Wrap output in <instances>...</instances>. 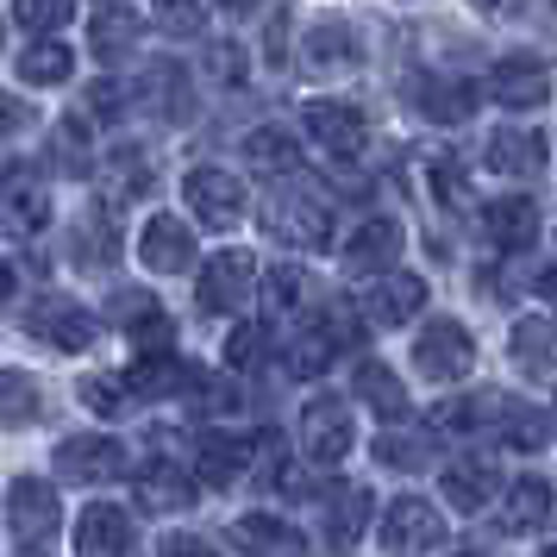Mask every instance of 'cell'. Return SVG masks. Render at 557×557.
<instances>
[{
  "mask_svg": "<svg viewBox=\"0 0 557 557\" xmlns=\"http://www.w3.org/2000/svg\"><path fill=\"white\" fill-rule=\"evenodd\" d=\"M482 232L495 251H532L539 245V207L527 195H502V201L482 207Z\"/></svg>",
  "mask_w": 557,
  "mask_h": 557,
  "instance_id": "ac0fdd59",
  "label": "cell"
},
{
  "mask_svg": "<svg viewBox=\"0 0 557 557\" xmlns=\"http://www.w3.org/2000/svg\"><path fill=\"white\" fill-rule=\"evenodd\" d=\"M257 288H263L257 257H251V251H220V257H207L201 282H195V301H201L207 313H238V307L251 301Z\"/></svg>",
  "mask_w": 557,
  "mask_h": 557,
  "instance_id": "3957f363",
  "label": "cell"
},
{
  "mask_svg": "<svg viewBox=\"0 0 557 557\" xmlns=\"http://www.w3.org/2000/svg\"><path fill=\"white\" fill-rule=\"evenodd\" d=\"M138 263H145L151 276H182V270L195 263V232H188V220L151 213L145 232H138Z\"/></svg>",
  "mask_w": 557,
  "mask_h": 557,
  "instance_id": "7c38bea8",
  "label": "cell"
},
{
  "mask_svg": "<svg viewBox=\"0 0 557 557\" xmlns=\"http://www.w3.org/2000/svg\"><path fill=\"white\" fill-rule=\"evenodd\" d=\"M213 76H220V82H245V63H238L232 45H213Z\"/></svg>",
  "mask_w": 557,
  "mask_h": 557,
  "instance_id": "816d5d0a",
  "label": "cell"
},
{
  "mask_svg": "<svg viewBox=\"0 0 557 557\" xmlns=\"http://www.w3.org/2000/svg\"><path fill=\"white\" fill-rule=\"evenodd\" d=\"M245 457H251L257 488H276V482H288V438H282L276 426H263L257 438H245Z\"/></svg>",
  "mask_w": 557,
  "mask_h": 557,
  "instance_id": "836d02e7",
  "label": "cell"
},
{
  "mask_svg": "<svg viewBox=\"0 0 557 557\" xmlns=\"http://www.w3.org/2000/svg\"><path fill=\"white\" fill-rule=\"evenodd\" d=\"M507 345H513V363H520L527 376L557 382V320L552 313H520L513 332H507Z\"/></svg>",
  "mask_w": 557,
  "mask_h": 557,
  "instance_id": "ffe728a7",
  "label": "cell"
},
{
  "mask_svg": "<svg viewBox=\"0 0 557 557\" xmlns=\"http://www.w3.org/2000/svg\"><path fill=\"white\" fill-rule=\"evenodd\" d=\"M151 13H157V26L176 32V38H201V32H207L201 0H151Z\"/></svg>",
  "mask_w": 557,
  "mask_h": 557,
  "instance_id": "f6af8a7d",
  "label": "cell"
},
{
  "mask_svg": "<svg viewBox=\"0 0 557 557\" xmlns=\"http://www.w3.org/2000/svg\"><path fill=\"white\" fill-rule=\"evenodd\" d=\"M51 226V188H45V176L38 170H7V182H0V232L7 238H38V232Z\"/></svg>",
  "mask_w": 557,
  "mask_h": 557,
  "instance_id": "8992f818",
  "label": "cell"
},
{
  "mask_svg": "<svg viewBox=\"0 0 557 557\" xmlns=\"http://www.w3.org/2000/svg\"><path fill=\"white\" fill-rule=\"evenodd\" d=\"M13 295V270H7V257H0V301Z\"/></svg>",
  "mask_w": 557,
  "mask_h": 557,
  "instance_id": "11a10c76",
  "label": "cell"
},
{
  "mask_svg": "<svg viewBox=\"0 0 557 557\" xmlns=\"http://www.w3.org/2000/svg\"><path fill=\"white\" fill-rule=\"evenodd\" d=\"M426 170H432V195H438V201H445V207L463 201V170H457L451 157H432Z\"/></svg>",
  "mask_w": 557,
  "mask_h": 557,
  "instance_id": "681fc988",
  "label": "cell"
},
{
  "mask_svg": "<svg viewBox=\"0 0 557 557\" xmlns=\"http://www.w3.org/2000/svg\"><path fill=\"white\" fill-rule=\"evenodd\" d=\"M263 232H276L282 245H295V251H326L332 245V207L288 182V188H276V195L263 201Z\"/></svg>",
  "mask_w": 557,
  "mask_h": 557,
  "instance_id": "7a4b0ae2",
  "label": "cell"
},
{
  "mask_svg": "<svg viewBox=\"0 0 557 557\" xmlns=\"http://www.w3.org/2000/svg\"><path fill=\"white\" fill-rule=\"evenodd\" d=\"M263 288H270V301H295L301 295V276L295 270H276V276H263Z\"/></svg>",
  "mask_w": 557,
  "mask_h": 557,
  "instance_id": "f5cc1de1",
  "label": "cell"
},
{
  "mask_svg": "<svg viewBox=\"0 0 557 557\" xmlns=\"http://www.w3.org/2000/svg\"><path fill=\"white\" fill-rule=\"evenodd\" d=\"M213 7H220V13H257L263 0H213Z\"/></svg>",
  "mask_w": 557,
  "mask_h": 557,
  "instance_id": "db71d44e",
  "label": "cell"
},
{
  "mask_svg": "<svg viewBox=\"0 0 557 557\" xmlns=\"http://www.w3.org/2000/svg\"><path fill=\"white\" fill-rule=\"evenodd\" d=\"M145 107H151V113H163V120H188V113H195L188 76H182L176 63H157L151 76H145Z\"/></svg>",
  "mask_w": 557,
  "mask_h": 557,
  "instance_id": "4316f807",
  "label": "cell"
},
{
  "mask_svg": "<svg viewBox=\"0 0 557 557\" xmlns=\"http://www.w3.org/2000/svg\"><path fill=\"white\" fill-rule=\"evenodd\" d=\"M301 126L313 145H326L332 157H357L363 151V113L345 101H307L301 107Z\"/></svg>",
  "mask_w": 557,
  "mask_h": 557,
  "instance_id": "9a60e30c",
  "label": "cell"
},
{
  "mask_svg": "<svg viewBox=\"0 0 557 557\" xmlns=\"http://www.w3.org/2000/svg\"><path fill=\"white\" fill-rule=\"evenodd\" d=\"M370 451H376L382 470H407V476H413V470H426V463H432V438H426V432H395V426H388Z\"/></svg>",
  "mask_w": 557,
  "mask_h": 557,
  "instance_id": "d6a6232c",
  "label": "cell"
},
{
  "mask_svg": "<svg viewBox=\"0 0 557 557\" xmlns=\"http://www.w3.org/2000/svg\"><path fill=\"white\" fill-rule=\"evenodd\" d=\"M51 170H63V176H82V170H88V126H82V120H63V126H57Z\"/></svg>",
  "mask_w": 557,
  "mask_h": 557,
  "instance_id": "60d3db41",
  "label": "cell"
},
{
  "mask_svg": "<svg viewBox=\"0 0 557 557\" xmlns=\"http://www.w3.org/2000/svg\"><path fill=\"white\" fill-rule=\"evenodd\" d=\"M552 426H557V407H552Z\"/></svg>",
  "mask_w": 557,
  "mask_h": 557,
  "instance_id": "9f6ffc18",
  "label": "cell"
},
{
  "mask_svg": "<svg viewBox=\"0 0 557 557\" xmlns=\"http://www.w3.org/2000/svg\"><path fill=\"white\" fill-rule=\"evenodd\" d=\"M420 307H426V276L413 270H376V282L363 288V313L376 326H407Z\"/></svg>",
  "mask_w": 557,
  "mask_h": 557,
  "instance_id": "4fadbf2b",
  "label": "cell"
},
{
  "mask_svg": "<svg viewBox=\"0 0 557 557\" xmlns=\"http://www.w3.org/2000/svg\"><path fill=\"white\" fill-rule=\"evenodd\" d=\"M420 113L438 120V126H463L476 113V88L457 76H432V82H420Z\"/></svg>",
  "mask_w": 557,
  "mask_h": 557,
  "instance_id": "603a6c76",
  "label": "cell"
},
{
  "mask_svg": "<svg viewBox=\"0 0 557 557\" xmlns=\"http://www.w3.org/2000/svg\"><path fill=\"white\" fill-rule=\"evenodd\" d=\"M26 126H32V107L20 101V95H0V145H7V138H20Z\"/></svg>",
  "mask_w": 557,
  "mask_h": 557,
  "instance_id": "f907efd6",
  "label": "cell"
},
{
  "mask_svg": "<svg viewBox=\"0 0 557 557\" xmlns=\"http://www.w3.org/2000/svg\"><path fill=\"white\" fill-rule=\"evenodd\" d=\"M545 163V138L539 132H495L488 138V170H502V176H532Z\"/></svg>",
  "mask_w": 557,
  "mask_h": 557,
  "instance_id": "cb8c5ba5",
  "label": "cell"
},
{
  "mask_svg": "<svg viewBox=\"0 0 557 557\" xmlns=\"http://www.w3.org/2000/svg\"><path fill=\"white\" fill-rule=\"evenodd\" d=\"M351 445H357V426H351V413H345V401L313 395V401L301 407V451H307V463H345Z\"/></svg>",
  "mask_w": 557,
  "mask_h": 557,
  "instance_id": "52a82bcc",
  "label": "cell"
},
{
  "mask_svg": "<svg viewBox=\"0 0 557 557\" xmlns=\"http://www.w3.org/2000/svg\"><path fill=\"white\" fill-rule=\"evenodd\" d=\"M307 76H351L357 63H363V38H357L345 20H313L301 32V51H295Z\"/></svg>",
  "mask_w": 557,
  "mask_h": 557,
  "instance_id": "9c48e42d",
  "label": "cell"
},
{
  "mask_svg": "<svg viewBox=\"0 0 557 557\" xmlns=\"http://www.w3.org/2000/svg\"><path fill=\"white\" fill-rule=\"evenodd\" d=\"M495 426H502V438L513 445V451H539V445L552 438V413H539V407L507 401V395H502V413H495Z\"/></svg>",
  "mask_w": 557,
  "mask_h": 557,
  "instance_id": "f1b7e54d",
  "label": "cell"
},
{
  "mask_svg": "<svg viewBox=\"0 0 557 557\" xmlns=\"http://www.w3.org/2000/svg\"><path fill=\"white\" fill-rule=\"evenodd\" d=\"M488 495H495V470H488V463H451V470H445V502H451L457 513H482Z\"/></svg>",
  "mask_w": 557,
  "mask_h": 557,
  "instance_id": "f546056e",
  "label": "cell"
},
{
  "mask_svg": "<svg viewBox=\"0 0 557 557\" xmlns=\"http://www.w3.org/2000/svg\"><path fill=\"white\" fill-rule=\"evenodd\" d=\"M132 395H182V388H188V382H195V370H188V363H182V357H138V363H132Z\"/></svg>",
  "mask_w": 557,
  "mask_h": 557,
  "instance_id": "83f0119b",
  "label": "cell"
},
{
  "mask_svg": "<svg viewBox=\"0 0 557 557\" xmlns=\"http://www.w3.org/2000/svg\"><path fill=\"white\" fill-rule=\"evenodd\" d=\"M413 363L432 382H463L470 363H476V338H470V326H457V320H426V332L413 338Z\"/></svg>",
  "mask_w": 557,
  "mask_h": 557,
  "instance_id": "5b68a950",
  "label": "cell"
},
{
  "mask_svg": "<svg viewBox=\"0 0 557 557\" xmlns=\"http://www.w3.org/2000/svg\"><path fill=\"white\" fill-rule=\"evenodd\" d=\"M38 413V382L20 370H0V426H26Z\"/></svg>",
  "mask_w": 557,
  "mask_h": 557,
  "instance_id": "f35d334b",
  "label": "cell"
},
{
  "mask_svg": "<svg viewBox=\"0 0 557 557\" xmlns=\"http://www.w3.org/2000/svg\"><path fill=\"white\" fill-rule=\"evenodd\" d=\"M263 357H270V326H238L226 338V363L232 370H257Z\"/></svg>",
  "mask_w": 557,
  "mask_h": 557,
  "instance_id": "bcb514c9",
  "label": "cell"
},
{
  "mask_svg": "<svg viewBox=\"0 0 557 557\" xmlns=\"http://www.w3.org/2000/svg\"><path fill=\"white\" fill-rule=\"evenodd\" d=\"M238 545H257V552H307V539L288 532L276 513H245L238 520Z\"/></svg>",
  "mask_w": 557,
  "mask_h": 557,
  "instance_id": "8d00e7d4",
  "label": "cell"
},
{
  "mask_svg": "<svg viewBox=\"0 0 557 557\" xmlns=\"http://www.w3.org/2000/svg\"><path fill=\"white\" fill-rule=\"evenodd\" d=\"M126 332H132V345H138V351H163V345H170V338H176V326H170V313H163V307H138V313H132L126 320Z\"/></svg>",
  "mask_w": 557,
  "mask_h": 557,
  "instance_id": "ee69618b",
  "label": "cell"
},
{
  "mask_svg": "<svg viewBox=\"0 0 557 557\" xmlns=\"http://www.w3.org/2000/svg\"><path fill=\"white\" fill-rule=\"evenodd\" d=\"M26 332L38 345H51V351H88L95 332H101V320L82 301H70V295H38L32 313H26Z\"/></svg>",
  "mask_w": 557,
  "mask_h": 557,
  "instance_id": "277c9868",
  "label": "cell"
},
{
  "mask_svg": "<svg viewBox=\"0 0 557 557\" xmlns=\"http://www.w3.org/2000/svg\"><path fill=\"white\" fill-rule=\"evenodd\" d=\"M401 245H407L401 220L376 213V220H363V226L345 238V270H351V276H376V270H388V263L401 257Z\"/></svg>",
  "mask_w": 557,
  "mask_h": 557,
  "instance_id": "5bb4252c",
  "label": "cell"
},
{
  "mask_svg": "<svg viewBox=\"0 0 557 557\" xmlns=\"http://www.w3.org/2000/svg\"><path fill=\"white\" fill-rule=\"evenodd\" d=\"M101 188H107V201H138V195L151 188V170H145V157H138V151H113V157H107Z\"/></svg>",
  "mask_w": 557,
  "mask_h": 557,
  "instance_id": "d590c367",
  "label": "cell"
},
{
  "mask_svg": "<svg viewBox=\"0 0 557 557\" xmlns=\"http://www.w3.org/2000/svg\"><path fill=\"white\" fill-rule=\"evenodd\" d=\"M495 101L507 113H532V107L552 101V70L539 57H502L495 63Z\"/></svg>",
  "mask_w": 557,
  "mask_h": 557,
  "instance_id": "2e32d148",
  "label": "cell"
},
{
  "mask_svg": "<svg viewBox=\"0 0 557 557\" xmlns=\"http://www.w3.org/2000/svg\"><path fill=\"white\" fill-rule=\"evenodd\" d=\"M132 457L120 438H107V432H76V438H63L57 445V476L63 482H113L126 476Z\"/></svg>",
  "mask_w": 557,
  "mask_h": 557,
  "instance_id": "ba28073f",
  "label": "cell"
},
{
  "mask_svg": "<svg viewBox=\"0 0 557 557\" xmlns=\"http://www.w3.org/2000/svg\"><path fill=\"white\" fill-rule=\"evenodd\" d=\"M502 413V395H463V401H445L432 413V432H445V438H470L482 420H495Z\"/></svg>",
  "mask_w": 557,
  "mask_h": 557,
  "instance_id": "1f68e13d",
  "label": "cell"
},
{
  "mask_svg": "<svg viewBox=\"0 0 557 557\" xmlns=\"http://www.w3.org/2000/svg\"><path fill=\"white\" fill-rule=\"evenodd\" d=\"M113 251H120L113 220H88V232H82V263H88V270H101V263H113Z\"/></svg>",
  "mask_w": 557,
  "mask_h": 557,
  "instance_id": "c3c4849f",
  "label": "cell"
},
{
  "mask_svg": "<svg viewBox=\"0 0 557 557\" xmlns=\"http://www.w3.org/2000/svg\"><path fill=\"white\" fill-rule=\"evenodd\" d=\"M245 157H251L257 170H270V176H295V163H301V138L282 126H257L245 138Z\"/></svg>",
  "mask_w": 557,
  "mask_h": 557,
  "instance_id": "d4e9b609",
  "label": "cell"
},
{
  "mask_svg": "<svg viewBox=\"0 0 557 557\" xmlns=\"http://www.w3.org/2000/svg\"><path fill=\"white\" fill-rule=\"evenodd\" d=\"M263 63H270V70H288V63H295V13H288V7H276V13L263 20Z\"/></svg>",
  "mask_w": 557,
  "mask_h": 557,
  "instance_id": "7bdbcfd3",
  "label": "cell"
},
{
  "mask_svg": "<svg viewBox=\"0 0 557 557\" xmlns=\"http://www.w3.org/2000/svg\"><path fill=\"white\" fill-rule=\"evenodd\" d=\"M370 507H376V495L357 488V482H345V488L332 495V545H357V532L370 527Z\"/></svg>",
  "mask_w": 557,
  "mask_h": 557,
  "instance_id": "e575fe53",
  "label": "cell"
},
{
  "mask_svg": "<svg viewBox=\"0 0 557 557\" xmlns=\"http://www.w3.org/2000/svg\"><path fill=\"white\" fill-rule=\"evenodd\" d=\"M132 395V382L120 376H82V407H95V413H120Z\"/></svg>",
  "mask_w": 557,
  "mask_h": 557,
  "instance_id": "7dc6e473",
  "label": "cell"
},
{
  "mask_svg": "<svg viewBox=\"0 0 557 557\" xmlns=\"http://www.w3.org/2000/svg\"><path fill=\"white\" fill-rule=\"evenodd\" d=\"M382 552H438L445 545V513L432 502H420V495H401V502L382 513Z\"/></svg>",
  "mask_w": 557,
  "mask_h": 557,
  "instance_id": "30bf717a",
  "label": "cell"
},
{
  "mask_svg": "<svg viewBox=\"0 0 557 557\" xmlns=\"http://www.w3.org/2000/svg\"><path fill=\"white\" fill-rule=\"evenodd\" d=\"M57 520H63L57 482H45V476H13L7 482V532H13L20 552L57 545Z\"/></svg>",
  "mask_w": 557,
  "mask_h": 557,
  "instance_id": "6da1fadb",
  "label": "cell"
},
{
  "mask_svg": "<svg viewBox=\"0 0 557 557\" xmlns=\"http://www.w3.org/2000/svg\"><path fill=\"white\" fill-rule=\"evenodd\" d=\"M332 351H338V345H332V332L326 326H307L301 338H295V351H288V370H295V376H326Z\"/></svg>",
  "mask_w": 557,
  "mask_h": 557,
  "instance_id": "ab89813d",
  "label": "cell"
},
{
  "mask_svg": "<svg viewBox=\"0 0 557 557\" xmlns=\"http://www.w3.org/2000/svg\"><path fill=\"white\" fill-rule=\"evenodd\" d=\"M351 388L357 401L370 407V413H382L388 426H401L407 413H413V401H407V382L388 370V363H376V357H357L351 363Z\"/></svg>",
  "mask_w": 557,
  "mask_h": 557,
  "instance_id": "e0dca14e",
  "label": "cell"
},
{
  "mask_svg": "<svg viewBox=\"0 0 557 557\" xmlns=\"http://www.w3.org/2000/svg\"><path fill=\"white\" fill-rule=\"evenodd\" d=\"M13 20L45 38V32H63V26H70V20H76V7H70V0H13Z\"/></svg>",
  "mask_w": 557,
  "mask_h": 557,
  "instance_id": "b9f144b4",
  "label": "cell"
},
{
  "mask_svg": "<svg viewBox=\"0 0 557 557\" xmlns=\"http://www.w3.org/2000/svg\"><path fill=\"white\" fill-rule=\"evenodd\" d=\"M138 20H132V13H120V7H113V13H95V51L107 57V63H120V57H132V45H138Z\"/></svg>",
  "mask_w": 557,
  "mask_h": 557,
  "instance_id": "74e56055",
  "label": "cell"
},
{
  "mask_svg": "<svg viewBox=\"0 0 557 557\" xmlns=\"http://www.w3.org/2000/svg\"><path fill=\"white\" fill-rule=\"evenodd\" d=\"M76 552L82 557H101V552H138V527H132V513L126 507H82V520H76Z\"/></svg>",
  "mask_w": 557,
  "mask_h": 557,
  "instance_id": "d6986e66",
  "label": "cell"
},
{
  "mask_svg": "<svg viewBox=\"0 0 557 557\" xmlns=\"http://www.w3.org/2000/svg\"><path fill=\"white\" fill-rule=\"evenodd\" d=\"M182 201L201 226H238L245 220V182L226 170H188L182 176Z\"/></svg>",
  "mask_w": 557,
  "mask_h": 557,
  "instance_id": "8fae6325",
  "label": "cell"
},
{
  "mask_svg": "<svg viewBox=\"0 0 557 557\" xmlns=\"http://www.w3.org/2000/svg\"><path fill=\"white\" fill-rule=\"evenodd\" d=\"M138 502L163 507V513H182L195 502V476H182L176 463H157V470H138Z\"/></svg>",
  "mask_w": 557,
  "mask_h": 557,
  "instance_id": "484cf974",
  "label": "cell"
},
{
  "mask_svg": "<svg viewBox=\"0 0 557 557\" xmlns=\"http://www.w3.org/2000/svg\"><path fill=\"white\" fill-rule=\"evenodd\" d=\"M13 70H20V82H32V88H57V82H70V70H76V51H70L57 32H45L38 45H26V51H20V63H13Z\"/></svg>",
  "mask_w": 557,
  "mask_h": 557,
  "instance_id": "7402d4cb",
  "label": "cell"
},
{
  "mask_svg": "<svg viewBox=\"0 0 557 557\" xmlns=\"http://www.w3.org/2000/svg\"><path fill=\"white\" fill-rule=\"evenodd\" d=\"M195 470H201L207 488H232L238 476H251V457H245V438L232 432H201V451H195Z\"/></svg>",
  "mask_w": 557,
  "mask_h": 557,
  "instance_id": "44dd1931",
  "label": "cell"
},
{
  "mask_svg": "<svg viewBox=\"0 0 557 557\" xmlns=\"http://www.w3.org/2000/svg\"><path fill=\"white\" fill-rule=\"evenodd\" d=\"M552 513V482H539V476H520L513 488H507V513H502V527L507 532H532L539 520Z\"/></svg>",
  "mask_w": 557,
  "mask_h": 557,
  "instance_id": "4dcf8cb0",
  "label": "cell"
}]
</instances>
